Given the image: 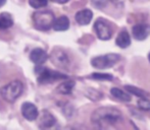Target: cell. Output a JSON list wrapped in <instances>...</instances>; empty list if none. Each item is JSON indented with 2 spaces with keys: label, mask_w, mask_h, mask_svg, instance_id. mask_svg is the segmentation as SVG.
<instances>
[{
  "label": "cell",
  "mask_w": 150,
  "mask_h": 130,
  "mask_svg": "<svg viewBox=\"0 0 150 130\" xmlns=\"http://www.w3.org/2000/svg\"><path fill=\"white\" fill-rule=\"evenodd\" d=\"M122 119V112L111 107H102L98 108L93 112L91 116V121L94 125L101 128L112 126L117 124Z\"/></svg>",
  "instance_id": "obj_1"
},
{
  "label": "cell",
  "mask_w": 150,
  "mask_h": 130,
  "mask_svg": "<svg viewBox=\"0 0 150 130\" xmlns=\"http://www.w3.org/2000/svg\"><path fill=\"white\" fill-rule=\"evenodd\" d=\"M24 89V85L20 80H12L0 89V95L6 102L13 103L20 97Z\"/></svg>",
  "instance_id": "obj_2"
},
{
  "label": "cell",
  "mask_w": 150,
  "mask_h": 130,
  "mask_svg": "<svg viewBox=\"0 0 150 130\" xmlns=\"http://www.w3.org/2000/svg\"><path fill=\"white\" fill-rule=\"evenodd\" d=\"M54 14L48 10L36 11L33 14V22L36 29L40 31H48L52 28L54 22Z\"/></svg>",
  "instance_id": "obj_3"
},
{
  "label": "cell",
  "mask_w": 150,
  "mask_h": 130,
  "mask_svg": "<svg viewBox=\"0 0 150 130\" xmlns=\"http://www.w3.org/2000/svg\"><path fill=\"white\" fill-rule=\"evenodd\" d=\"M120 56L119 54H106L103 56H97L91 60V64L97 69H106L112 67L120 61Z\"/></svg>",
  "instance_id": "obj_4"
},
{
  "label": "cell",
  "mask_w": 150,
  "mask_h": 130,
  "mask_svg": "<svg viewBox=\"0 0 150 130\" xmlns=\"http://www.w3.org/2000/svg\"><path fill=\"white\" fill-rule=\"evenodd\" d=\"M38 75V82L40 85H46V83H52L54 81L60 80V79H67V76L57 71L51 70L48 68H43L39 71Z\"/></svg>",
  "instance_id": "obj_5"
},
{
  "label": "cell",
  "mask_w": 150,
  "mask_h": 130,
  "mask_svg": "<svg viewBox=\"0 0 150 130\" xmlns=\"http://www.w3.org/2000/svg\"><path fill=\"white\" fill-rule=\"evenodd\" d=\"M94 30L97 34V37L103 41H107L112 36V31L109 27V24L103 18H98L95 22Z\"/></svg>",
  "instance_id": "obj_6"
},
{
  "label": "cell",
  "mask_w": 150,
  "mask_h": 130,
  "mask_svg": "<svg viewBox=\"0 0 150 130\" xmlns=\"http://www.w3.org/2000/svg\"><path fill=\"white\" fill-rule=\"evenodd\" d=\"M50 59H51L52 63L55 66L61 67V68H67V65L69 64V60L67 55L59 49H55L52 51V53L50 54Z\"/></svg>",
  "instance_id": "obj_7"
},
{
  "label": "cell",
  "mask_w": 150,
  "mask_h": 130,
  "mask_svg": "<svg viewBox=\"0 0 150 130\" xmlns=\"http://www.w3.org/2000/svg\"><path fill=\"white\" fill-rule=\"evenodd\" d=\"M22 114L27 120L33 121L37 119L38 115H39V111H38L37 107L32 103H24L22 106Z\"/></svg>",
  "instance_id": "obj_8"
},
{
  "label": "cell",
  "mask_w": 150,
  "mask_h": 130,
  "mask_svg": "<svg viewBox=\"0 0 150 130\" xmlns=\"http://www.w3.org/2000/svg\"><path fill=\"white\" fill-rule=\"evenodd\" d=\"M133 36L138 41H143L148 37L150 33V27L146 24H135L132 29Z\"/></svg>",
  "instance_id": "obj_9"
},
{
  "label": "cell",
  "mask_w": 150,
  "mask_h": 130,
  "mask_svg": "<svg viewBox=\"0 0 150 130\" xmlns=\"http://www.w3.org/2000/svg\"><path fill=\"white\" fill-rule=\"evenodd\" d=\"M48 55L43 49L41 48H36L30 54V59L32 62H34L37 65H41L43 63H45V61L47 60Z\"/></svg>",
  "instance_id": "obj_10"
},
{
  "label": "cell",
  "mask_w": 150,
  "mask_h": 130,
  "mask_svg": "<svg viewBox=\"0 0 150 130\" xmlns=\"http://www.w3.org/2000/svg\"><path fill=\"white\" fill-rule=\"evenodd\" d=\"M93 12L90 9H83L80 10L76 14V22L81 26H86L92 20Z\"/></svg>",
  "instance_id": "obj_11"
},
{
  "label": "cell",
  "mask_w": 150,
  "mask_h": 130,
  "mask_svg": "<svg viewBox=\"0 0 150 130\" xmlns=\"http://www.w3.org/2000/svg\"><path fill=\"white\" fill-rule=\"evenodd\" d=\"M52 28L55 31H57V32L67 31L69 28V20L65 15H61L58 18L54 20Z\"/></svg>",
  "instance_id": "obj_12"
},
{
  "label": "cell",
  "mask_w": 150,
  "mask_h": 130,
  "mask_svg": "<svg viewBox=\"0 0 150 130\" xmlns=\"http://www.w3.org/2000/svg\"><path fill=\"white\" fill-rule=\"evenodd\" d=\"M55 124V118L54 116L48 111H43V114L40 119V126L44 128H49Z\"/></svg>",
  "instance_id": "obj_13"
},
{
  "label": "cell",
  "mask_w": 150,
  "mask_h": 130,
  "mask_svg": "<svg viewBox=\"0 0 150 130\" xmlns=\"http://www.w3.org/2000/svg\"><path fill=\"white\" fill-rule=\"evenodd\" d=\"M115 44L120 48H122V49H125V48L129 47L131 45V37L126 30H122L119 34V36L117 38V41H115Z\"/></svg>",
  "instance_id": "obj_14"
},
{
  "label": "cell",
  "mask_w": 150,
  "mask_h": 130,
  "mask_svg": "<svg viewBox=\"0 0 150 130\" xmlns=\"http://www.w3.org/2000/svg\"><path fill=\"white\" fill-rule=\"evenodd\" d=\"M74 87H75V81L65 80L57 87V92L62 95H69L73 92Z\"/></svg>",
  "instance_id": "obj_15"
},
{
  "label": "cell",
  "mask_w": 150,
  "mask_h": 130,
  "mask_svg": "<svg viewBox=\"0 0 150 130\" xmlns=\"http://www.w3.org/2000/svg\"><path fill=\"white\" fill-rule=\"evenodd\" d=\"M13 24V20H12L11 15L7 12H3L0 14V29L1 30H6L9 29Z\"/></svg>",
  "instance_id": "obj_16"
},
{
  "label": "cell",
  "mask_w": 150,
  "mask_h": 130,
  "mask_svg": "<svg viewBox=\"0 0 150 130\" xmlns=\"http://www.w3.org/2000/svg\"><path fill=\"white\" fill-rule=\"evenodd\" d=\"M110 95L113 98L122 101V102H130L131 101V96L128 95L127 93H125L122 89H117V87H112L110 89Z\"/></svg>",
  "instance_id": "obj_17"
},
{
  "label": "cell",
  "mask_w": 150,
  "mask_h": 130,
  "mask_svg": "<svg viewBox=\"0 0 150 130\" xmlns=\"http://www.w3.org/2000/svg\"><path fill=\"white\" fill-rule=\"evenodd\" d=\"M125 89H126L129 93L133 94V95L137 96V97H139V98H144L145 97V93L142 91V89H138V87H132V85H126Z\"/></svg>",
  "instance_id": "obj_18"
},
{
  "label": "cell",
  "mask_w": 150,
  "mask_h": 130,
  "mask_svg": "<svg viewBox=\"0 0 150 130\" xmlns=\"http://www.w3.org/2000/svg\"><path fill=\"white\" fill-rule=\"evenodd\" d=\"M90 77L97 79V80H111L113 78L112 75L108 74V73H93Z\"/></svg>",
  "instance_id": "obj_19"
},
{
  "label": "cell",
  "mask_w": 150,
  "mask_h": 130,
  "mask_svg": "<svg viewBox=\"0 0 150 130\" xmlns=\"http://www.w3.org/2000/svg\"><path fill=\"white\" fill-rule=\"evenodd\" d=\"M138 107L139 109L143 111H150V101L146 98H141L138 101Z\"/></svg>",
  "instance_id": "obj_20"
},
{
  "label": "cell",
  "mask_w": 150,
  "mask_h": 130,
  "mask_svg": "<svg viewBox=\"0 0 150 130\" xmlns=\"http://www.w3.org/2000/svg\"><path fill=\"white\" fill-rule=\"evenodd\" d=\"M48 3V0H29V4L34 8L45 7Z\"/></svg>",
  "instance_id": "obj_21"
},
{
  "label": "cell",
  "mask_w": 150,
  "mask_h": 130,
  "mask_svg": "<svg viewBox=\"0 0 150 130\" xmlns=\"http://www.w3.org/2000/svg\"><path fill=\"white\" fill-rule=\"evenodd\" d=\"M91 2H92V4L95 6V7L101 9V8H103L105 5H106L107 0H91Z\"/></svg>",
  "instance_id": "obj_22"
},
{
  "label": "cell",
  "mask_w": 150,
  "mask_h": 130,
  "mask_svg": "<svg viewBox=\"0 0 150 130\" xmlns=\"http://www.w3.org/2000/svg\"><path fill=\"white\" fill-rule=\"evenodd\" d=\"M51 1L55 2V3H59V4H63V3H67L69 0H51Z\"/></svg>",
  "instance_id": "obj_23"
},
{
  "label": "cell",
  "mask_w": 150,
  "mask_h": 130,
  "mask_svg": "<svg viewBox=\"0 0 150 130\" xmlns=\"http://www.w3.org/2000/svg\"><path fill=\"white\" fill-rule=\"evenodd\" d=\"M111 1H112L113 3L117 4V5H120V1H122V0H111Z\"/></svg>",
  "instance_id": "obj_24"
},
{
  "label": "cell",
  "mask_w": 150,
  "mask_h": 130,
  "mask_svg": "<svg viewBox=\"0 0 150 130\" xmlns=\"http://www.w3.org/2000/svg\"><path fill=\"white\" fill-rule=\"evenodd\" d=\"M5 2H6V0H0V7L3 6L4 4H5Z\"/></svg>",
  "instance_id": "obj_25"
},
{
  "label": "cell",
  "mask_w": 150,
  "mask_h": 130,
  "mask_svg": "<svg viewBox=\"0 0 150 130\" xmlns=\"http://www.w3.org/2000/svg\"><path fill=\"white\" fill-rule=\"evenodd\" d=\"M148 59H149V61H150V53H149V56H148Z\"/></svg>",
  "instance_id": "obj_26"
}]
</instances>
